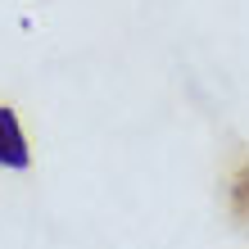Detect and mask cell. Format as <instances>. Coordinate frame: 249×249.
<instances>
[{
	"mask_svg": "<svg viewBox=\"0 0 249 249\" xmlns=\"http://www.w3.org/2000/svg\"><path fill=\"white\" fill-rule=\"evenodd\" d=\"M0 163L5 168H27V141L9 109H0Z\"/></svg>",
	"mask_w": 249,
	"mask_h": 249,
	"instance_id": "1",
	"label": "cell"
}]
</instances>
